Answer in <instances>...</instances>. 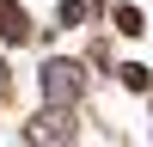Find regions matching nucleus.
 <instances>
[{
    "label": "nucleus",
    "mask_w": 153,
    "mask_h": 147,
    "mask_svg": "<svg viewBox=\"0 0 153 147\" xmlns=\"http://www.w3.org/2000/svg\"><path fill=\"white\" fill-rule=\"evenodd\" d=\"M61 141H68V122H61L55 110H43V117L31 122V147H61Z\"/></svg>",
    "instance_id": "2"
},
{
    "label": "nucleus",
    "mask_w": 153,
    "mask_h": 147,
    "mask_svg": "<svg viewBox=\"0 0 153 147\" xmlns=\"http://www.w3.org/2000/svg\"><path fill=\"white\" fill-rule=\"evenodd\" d=\"M43 92H49V98L80 92V68H74V61H49V68H43Z\"/></svg>",
    "instance_id": "1"
}]
</instances>
